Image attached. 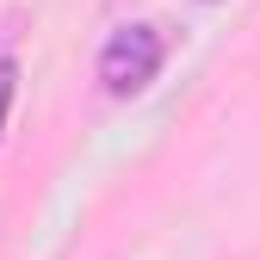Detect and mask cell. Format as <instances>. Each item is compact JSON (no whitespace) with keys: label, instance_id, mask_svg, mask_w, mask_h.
<instances>
[{"label":"cell","instance_id":"7a4b0ae2","mask_svg":"<svg viewBox=\"0 0 260 260\" xmlns=\"http://www.w3.org/2000/svg\"><path fill=\"white\" fill-rule=\"evenodd\" d=\"M13 93H19V62L0 56V137H7V112H13Z\"/></svg>","mask_w":260,"mask_h":260},{"label":"cell","instance_id":"6da1fadb","mask_svg":"<svg viewBox=\"0 0 260 260\" xmlns=\"http://www.w3.org/2000/svg\"><path fill=\"white\" fill-rule=\"evenodd\" d=\"M161 56H168V44H161L155 25H124V31H112L106 50H100V81H106V93H118V100L143 93L161 75Z\"/></svg>","mask_w":260,"mask_h":260}]
</instances>
